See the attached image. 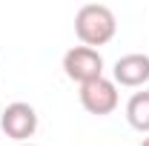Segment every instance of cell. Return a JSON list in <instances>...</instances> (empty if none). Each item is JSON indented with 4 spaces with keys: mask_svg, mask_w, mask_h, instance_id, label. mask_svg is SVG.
Masks as SVG:
<instances>
[{
    "mask_svg": "<svg viewBox=\"0 0 149 146\" xmlns=\"http://www.w3.org/2000/svg\"><path fill=\"white\" fill-rule=\"evenodd\" d=\"M0 129L6 132V138L17 140V143H26L32 135L37 132V112L32 103H23V100H15L9 103L3 115H0Z\"/></svg>",
    "mask_w": 149,
    "mask_h": 146,
    "instance_id": "cell-3",
    "label": "cell"
},
{
    "mask_svg": "<svg viewBox=\"0 0 149 146\" xmlns=\"http://www.w3.org/2000/svg\"><path fill=\"white\" fill-rule=\"evenodd\" d=\"M80 106L89 112V115H112L118 109V86L109 77H97L92 83H83L80 86Z\"/></svg>",
    "mask_w": 149,
    "mask_h": 146,
    "instance_id": "cell-4",
    "label": "cell"
},
{
    "mask_svg": "<svg viewBox=\"0 0 149 146\" xmlns=\"http://www.w3.org/2000/svg\"><path fill=\"white\" fill-rule=\"evenodd\" d=\"M126 120L135 132H149V92H135L129 97Z\"/></svg>",
    "mask_w": 149,
    "mask_h": 146,
    "instance_id": "cell-6",
    "label": "cell"
},
{
    "mask_svg": "<svg viewBox=\"0 0 149 146\" xmlns=\"http://www.w3.org/2000/svg\"><path fill=\"white\" fill-rule=\"evenodd\" d=\"M118 32V20H115V12L103 3H86L77 9L74 15V35L83 46H103L109 43Z\"/></svg>",
    "mask_w": 149,
    "mask_h": 146,
    "instance_id": "cell-1",
    "label": "cell"
},
{
    "mask_svg": "<svg viewBox=\"0 0 149 146\" xmlns=\"http://www.w3.org/2000/svg\"><path fill=\"white\" fill-rule=\"evenodd\" d=\"M63 72L69 80L74 83H92L97 77H103V57L97 49L89 46H72L66 55H63Z\"/></svg>",
    "mask_w": 149,
    "mask_h": 146,
    "instance_id": "cell-2",
    "label": "cell"
},
{
    "mask_svg": "<svg viewBox=\"0 0 149 146\" xmlns=\"http://www.w3.org/2000/svg\"><path fill=\"white\" fill-rule=\"evenodd\" d=\"M141 146H149V138H143V140H141Z\"/></svg>",
    "mask_w": 149,
    "mask_h": 146,
    "instance_id": "cell-7",
    "label": "cell"
},
{
    "mask_svg": "<svg viewBox=\"0 0 149 146\" xmlns=\"http://www.w3.org/2000/svg\"><path fill=\"white\" fill-rule=\"evenodd\" d=\"M17 146H35V143H17Z\"/></svg>",
    "mask_w": 149,
    "mask_h": 146,
    "instance_id": "cell-8",
    "label": "cell"
},
{
    "mask_svg": "<svg viewBox=\"0 0 149 146\" xmlns=\"http://www.w3.org/2000/svg\"><path fill=\"white\" fill-rule=\"evenodd\" d=\"M112 80L115 86H126V89H138L149 83V55L141 52H132L115 60V69H112Z\"/></svg>",
    "mask_w": 149,
    "mask_h": 146,
    "instance_id": "cell-5",
    "label": "cell"
}]
</instances>
